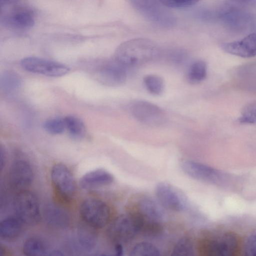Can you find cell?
Wrapping results in <instances>:
<instances>
[{
	"mask_svg": "<svg viewBox=\"0 0 256 256\" xmlns=\"http://www.w3.org/2000/svg\"><path fill=\"white\" fill-rule=\"evenodd\" d=\"M158 54V48L154 42L137 38L121 44L116 50L114 58L128 68L150 62Z\"/></svg>",
	"mask_w": 256,
	"mask_h": 256,
	"instance_id": "obj_1",
	"label": "cell"
},
{
	"mask_svg": "<svg viewBox=\"0 0 256 256\" xmlns=\"http://www.w3.org/2000/svg\"><path fill=\"white\" fill-rule=\"evenodd\" d=\"M0 24L8 30L27 31L35 24V14L30 6L18 2L0 7Z\"/></svg>",
	"mask_w": 256,
	"mask_h": 256,
	"instance_id": "obj_2",
	"label": "cell"
},
{
	"mask_svg": "<svg viewBox=\"0 0 256 256\" xmlns=\"http://www.w3.org/2000/svg\"><path fill=\"white\" fill-rule=\"evenodd\" d=\"M14 208L16 216L24 224L32 226L40 218L39 204L36 196L26 190L20 192L14 200Z\"/></svg>",
	"mask_w": 256,
	"mask_h": 256,
	"instance_id": "obj_3",
	"label": "cell"
},
{
	"mask_svg": "<svg viewBox=\"0 0 256 256\" xmlns=\"http://www.w3.org/2000/svg\"><path fill=\"white\" fill-rule=\"evenodd\" d=\"M139 232L140 226L136 215H122L110 224L107 234L115 244H122L132 240Z\"/></svg>",
	"mask_w": 256,
	"mask_h": 256,
	"instance_id": "obj_4",
	"label": "cell"
},
{
	"mask_svg": "<svg viewBox=\"0 0 256 256\" xmlns=\"http://www.w3.org/2000/svg\"><path fill=\"white\" fill-rule=\"evenodd\" d=\"M142 16L157 24L170 26L174 24L173 15L156 0H127Z\"/></svg>",
	"mask_w": 256,
	"mask_h": 256,
	"instance_id": "obj_5",
	"label": "cell"
},
{
	"mask_svg": "<svg viewBox=\"0 0 256 256\" xmlns=\"http://www.w3.org/2000/svg\"><path fill=\"white\" fill-rule=\"evenodd\" d=\"M80 213L84 222L95 228L104 226L110 217L108 205L96 198L84 200L80 206Z\"/></svg>",
	"mask_w": 256,
	"mask_h": 256,
	"instance_id": "obj_6",
	"label": "cell"
},
{
	"mask_svg": "<svg viewBox=\"0 0 256 256\" xmlns=\"http://www.w3.org/2000/svg\"><path fill=\"white\" fill-rule=\"evenodd\" d=\"M50 180L58 196L65 202L72 200L76 194V186L74 176L64 164H54L50 171Z\"/></svg>",
	"mask_w": 256,
	"mask_h": 256,
	"instance_id": "obj_7",
	"label": "cell"
},
{
	"mask_svg": "<svg viewBox=\"0 0 256 256\" xmlns=\"http://www.w3.org/2000/svg\"><path fill=\"white\" fill-rule=\"evenodd\" d=\"M20 64L26 70L51 77L61 76L70 71L64 64L36 56L24 58Z\"/></svg>",
	"mask_w": 256,
	"mask_h": 256,
	"instance_id": "obj_8",
	"label": "cell"
},
{
	"mask_svg": "<svg viewBox=\"0 0 256 256\" xmlns=\"http://www.w3.org/2000/svg\"><path fill=\"white\" fill-rule=\"evenodd\" d=\"M127 70L114 58L100 64L96 72V76L98 80L104 85L120 86L126 80Z\"/></svg>",
	"mask_w": 256,
	"mask_h": 256,
	"instance_id": "obj_9",
	"label": "cell"
},
{
	"mask_svg": "<svg viewBox=\"0 0 256 256\" xmlns=\"http://www.w3.org/2000/svg\"><path fill=\"white\" fill-rule=\"evenodd\" d=\"M130 112L136 120L148 125H160L165 118L164 114L159 106L147 101L134 102L130 106Z\"/></svg>",
	"mask_w": 256,
	"mask_h": 256,
	"instance_id": "obj_10",
	"label": "cell"
},
{
	"mask_svg": "<svg viewBox=\"0 0 256 256\" xmlns=\"http://www.w3.org/2000/svg\"><path fill=\"white\" fill-rule=\"evenodd\" d=\"M139 213L137 214L140 228L160 227L165 218L164 212L155 200L148 198L141 200L138 204Z\"/></svg>",
	"mask_w": 256,
	"mask_h": 256,
	"instance_id": "obj_11",
	"label": "cell"
},
{
	"mask_svg": "<svg viewBox=\"0 0 256 256\" xmlns=\"http://www.w3.org/2000/svg\"><path fill=\"white\" fill-rule=\"evenodd\" d=\"M34 172L30 164L23 160L14 161L11 165L8 174L10 186L18 191L26 190L32 184Z\"/></svg>",
	"mask_w": 256,
	"mask_h": 256,
	"instance_id": "obj_12",
	"label": "cell"
},
{
	"mask_svg": "<svg viewBox=\"0 0 256 256\" xmlns=\"http://www.w3.org/2000/svg\"><path fill=\"white\" fill-rule=\"evenodd\" d=\"M155 191L158 200L164 207L175 212H182L186 209L185 198L169 184L164 182L158 183Z\"/></svg>",
	"mask_w": 256,
	"mask_h": 256,
	"instance_id": "obj_13",
	"label": "cell"
},
{
	"mask_svg": "<svg viewBox=\"0 0 256 256\" xmlns=\"http://www.w3.org/2000/svg\"><path fill=\"white\" fill-rule=\"evenodd\" d=\"M180 166L186 174L197 180L212 184H217L222 180L220 172L204 164L186 160L181 162Z\"/></svg>",
	"mask_w": 256,
	"mask_h": 256,
	"instance_id": "obj_14",
	"label": "cell"
},
{
	"mask_svg": "<svg viewBox=\"0 0 256 256\" xmlns=\"http://www.w3.org/2000/svg\"><path fill=\"white\" fill-rule=\"evenodd\" d=\"M218 17L226 27L236 30L247 28L251 20L244 12L233 6H226L218 12Z\"/></svg>",
	"mask_w": 256,
	"mask_h": 256,
	"instance_id": "obj_15",
	"label": "cell"
},
{
	"mask_svg": "<svg viewBox=\"0 0 256 256\" xmlns=\"http://www.w3.org/2000/svg\"><path fill=\"white\" fill-rule=\"evenodd\" d=\"M222 48L226 53L243 58L256 56V33H251L244 38L224 43Z\"/></svg>",
	"mask_w": 256,
	"mask_h": 256,
	"instance_id": "obj_16",
	"label": "cell"
},
{
	"mask_svg": "<svg viewBox=\"0 0 256 256\" xmlns=\"http://www.w3.org/2000/svg\"><path fill=\"white\" fill-rule=\"evenodd\" d=\"M114 180L113 176L102 168L88 172L80 180V187L85 190H92L111 184Z\"/></svg>",
	"mask_w": 256,
	"mask_h": 256,
	"instance_id": "obj_17",
	"label": "cell"
},
{
	"mask_svg": "<svg viewBox=\"0 0 256 256\" xmlns=\"http://www.w3.org/2000/svg\"><path fill=\"white\" fill-rule=\"evenodd\" d=\"M236 246L237 240L235 236L227 232L212 240L209 245L208 250L212 255L229 256L234 252Z\"/></svg>",
	"mask_w": 256,
	"mask_h": 256,
	"instance_id": "obj_18",
	"label": "cell"
},
{
	"mask_svg": "<svg viewBox=\"0 0 256 256\" xmlns=\"http://www.w3.org/2000/svg\"><path fill=\"white\" fill-rule=\"evenodd\" d=\"M44 218L48 224L55 228H66L70 223V216L68 212L54 204L46 206L44 210Z\"/></svg>",
	"mask_w": 256,
	"mask_h": 256,
	"instance_id": "obj_19",
	"label": "cell"
},
{
	"mask_svg": "<svg viewBox=\"0 0 256 256\" xmlns=\"http://www.w3.org/2000/svg\"><path fill=\"white\" fill-rule=\"evenodd\" d=\"M23 223L16 217H8L0 223V236L2 240L11 242L16 240L22 232Z\"/></svg>",
	"mask_w": 256,
	"mask_h": 256,
	"instance_id": "obj_20",
	"label": "cell"
},
{
	"mask_svg": "<svg viewBox=\"0 0 256 256\" xmlns=\"http://www.w3.org/2000/svg\"><path fill=\"white\" fill-rule=\"evenodd\" d=\"M94 228L86 223L81 224L78 228V242L85 250H92L96 244L97 235Z\"/></svg>",
	"mask_w": 256,
	"mask_h": 256,
	"instance_id": "obj_21",
	"label": "cell"
},
{
	"mask_svg": "<svg viewBox=\"0 0 256 256\" xmlns=\"http://www.w3.org/2000/svg\"><path fill=\"white\" fill-rule=\"evenodd\" d=\"M21 84L20 76L12 71L4 72L0 76V88L6 93H11L17 90Z\"/></svg>",
	"mask_w": 256,
	"mask_h": 256,
	"instance_id": "obj_22",
	"label": "cell"
},
{
	"mask_svg": "<svg viewBox=\"0 0 256 256\" xmlns=\"http://www.w3.org/2000/svg\"><path fill=\"white\" fill-rule=\"evenodd\" d=\"M22 252L24 254L30 256H39L46 254V249L44 242L40 238L31 237L24 243Z\"/></svg>",
	"mask_w": 256,
	"mask_h": 256,
	"instance_id": "obj_23",
	"label": "cell"
},
{
	"mask_svg": "<svg viewBox=\"0 0 256 256\" xmlns=\"http://www.w3.org/2000/svg\"><path fill=\"white\" fill-rule=\"evenodd\" d=\"M64 120L66 130L72 138L80 140L84 137L86 128L81 119L74 116H68Z\"/></svg>",
	"mask_w": 256,
	"mask_h": 256,
	"instance_id": "obj_24",
	"label": "cell"
},
{
	"mask_svg": "<svg viewBox=\"0 0 256 256\" xmlns=\"http://www.w3.org/2000/svg\"><path fill=\"white\" fill-rule=\"evenodd\" d=\"M207 74V66L202 60H197L190 66L187 74L188 80L193 84L203 81Z\"/></svg>",
	"mask_w": 256,
	"mask_h": 256,
	"instance_id": "obj_25",
	"label": "cell"
},
{
	"mask_svg": "<svg viewBox=\"0 0 256 256\" xmlns=\"http://www.w3.org/2000/svg\"><path fill=\"white\" fill-rule=\"evenodd\" d=\"M144 83L147 90L153 95H160L164 90V82L162 78L158 76L147 75L144 78Z\"/></svg>",
	"mask_w": 256,
	"mask_h": 256,
	"instance_id": "obj_26",
	"label": "cell"
},
{
	"mask_svg": "<svg viewBox=\"0 0 256 256\" xmlns=\"http://www.w3.org/2000/svg\"><path fill=\"white\" fill-rule=\"evenodd\" d=\"M160 252L154 245L147 242H141L136 244L132 249L131 256H158Z\"/></svg>",
	"mask_w": 256,
	"mask_h": 256,
	"instance_id": "obj_27",
	"label": "cell"
},
{
	"mask_svg": "<svg viewBox=\"0 0 256 256\" xmlns=\"http://www.w3.org/2000/svg\"><path fill=\"white\" fill-rule=\"evenodd\" d=\"M194 250L192 242L188 238L180 240L172 251V256H193Z\"/></svg>",
	"mask_w": 256,
	"mask_h": 256,
	"instance_id": "obj_28",
	"label": "cell"
},
{
	"mask_svg": "<svg viewBox=\"0 0 256 256\" xmlns=\"http://www.w3.org/2000/svg\"><path fill=\"white\" fill-rule=\"evenodd\" d=\"M44 130L52 134H59L63 133L66 128L64 118H56L46 120L43 124Z\"/></svg>",
	"mask_w": 256,
	"mask_h": 256,
	"instance_id": "obj_29",
	"label": "cell"
},
{
	"mask_svg": "<svg viewBox=\"0 0 256 256\" xmlns=\"http://www.w3.org/2000/svg\"><path fill=\"white\" fill-rule=\"evenodd\" d=\"M238 120L242 124H256V101L248 103L244 107Z\"/></svg>",
	"mask_w": 256,
	"mask_h": 256,
	"instance_id": "obj_30",
	"label": "cell"
},
{
	"mask_svg": "<svg viewBox=\"0 0 256 256\" xmlns=\"http://www.w3.org/2000/svg\"><path fill=\"white\" fill-rule=\"evenodd\" d=\"M200 0H159L166 7L174 8H187L194 5Z\"/></svg>",
	"mask_w": 256,
	"mask_h": 256,
	"instance_id": "obj_31",
	"label": "cell"
},
{
	"mask_svg": "<svg viewBox=\"0 0 256 256\" xmlns=\"http://www.w3.org/2000/svg\"><path fill=\"white\" fill-rule=\"evenodd\" d=\"M246 256H256V234H252L246 239L244 246Z\"/></svg>",
	"mask_w": 256,
	"mask_h": 256,
	"instance_id": "obj_32",
	"label": "cell"
},
{
	"mask_svg": "<svg viewBox=\"0 0 256 256\" xmlns=\"http://www.w3.org/2000/svg\"><path fill=\"white\" fill-rule=\"evenodd\" d=\"M6 156L4 150L2 147L0 146V170H2L5 164Z\"/></svg>",
	"mask_w": 256,
	"mask_h": 256,
	"instance_id": "obj_33",
	"label": "cell"
},
{
	"mask_svg": "<svg viewBox=\"0 0 256 256\" xmlns=\"http://www.w3.org/2000/svg\"><path fill=\"white\" fill-rule=\"evenodd\" d=\"M19 0H0V8L17 3Z\"/></svg>",
	"mask_w": 256,
	"mask_h": 256,
	"instance_id": "obj_34",
	"label": "cell"
},
{
	"mask_svg": "<svg viewBox=\"0 0 256 256\" xmlns=\"http://www.w3.org/2000/svg\"><path fill=\"white\" fill-rule=\"evenodd\" d=\"M114 249L116 256H122L123 254V248L122 244H116Z\"/></svg>",
	"mask_w": 256,
	"mask_h": 256,
	"instance_id": "obj_35",
	"label": "cell"
},
{
	"mask_svg": "<svg viewBox=\"0 0 256 256\" xmlns=\"http://www.w3.org/2000/svg\"><path fill=\"white\" fill-rule=\"evenodd\" d=\"M237 1H238V2H248L250 1H251L252 0H236Z\"/></svg>",
	"mask_w": 256,
	"mask_h": 256,
	"instance_id": "obj_36",
	"label": "cell"
}]
</instances>
